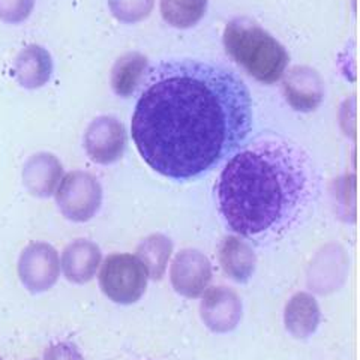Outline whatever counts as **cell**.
Segmentation results:
<instances>
[{
    "label": "cell",
    "mask_w": 360,
    "mask_h": 360,
    "mask_svg": "<svg viewBox=\"0 0 360 360\" xmlns=\"http://www.w3.org/2000/svg\"><path fill=\"white\" fill-rule=\"evenodd\" d=\"M201 296L200 315L209 330L229 333L238 328L243 314V305L238 292L229 287L218 285L207 288Z\"/></svg>",
    "instance_id": "cell-8"
},
{
    "label": "cell",
    "mask_w": 360,
    "mask_h": 360,
    "mask_svg": "<svg viewBox=\"0 0 360 360\" xmlns=\"http://www.w3.org/2000/svg\"><path fill=\"white\" fill-rule=\"evenodd\" d=\"M35 0H0V20L8 25H20L32 14Z\"/></svg>",
    "instance_id": "cell-21"
},
{
    "label": "cell",
    "mask_w": 360,
    "mask_h": 360,
    "mask_svg": "<svg viewBox=\"0 0 360 360\" xmlns=\"http://www.w3.org/2000/svg\"><path fill=\"white\" fill-rule=\"evenodd\" d=\"M14 75L20 86L38 89L47 84L53 74V59L41 45H29L17 56L14 62Z\"/></svg>",
    "instance_id": "cell-15"
},
{
    "label": "cell",
    "mask_w": 360,
    "mask_h": 360,
    "mask_svg": "<svg viewBox=\"0 0 360 360\" xmlns=\"http://www.w3.org/2000/svg\"><path fill=\"white\" fill-rule=\"evenodd\" d=\"M225 225L257 245L295 231L319 197L311 155L283 135L257 137L230 156L215 185Z\"/></svg>",
    "instance_id": "cell-2"
},
{
    "label": "cell",
    "mask_w": 360,
    "mask_h": 360,
    "mask_svg": "<svg viewBox=\"0 0 360 360\" xmlns=\"http://www.w3.org/2000/svg\"><path fill=\"white\" fill-rule=\"evenodd\" d=\"M62 164L50 153L32 156L25 167V184L33 195L50 197L62 179Z\"/></svg>",
    "instance_id": "cell-16"
},
{
    "label": "cell",
    "mask_w": 360,
    "mask_h": 360,
    "mask_svg": "<svg viewBox=\"0 0 360 360\" xmlns=\"http://www.w3.org/2000/svg\"><path fill=\"white\" fill-rule=\"evenodd\" d=\"M222 42L230 59L258 83L275 84L287 71L290 54L284 45L250 18L229 21Z\"/></svg>",
    "instance_id": "cell-3"
},
{
    "label": "cell",
    "mask_w": 360,
    "mask_h": 360,
    "mask_svg": "<svg viewBox=\"0 0 360 360\" xmlns=\"http://www.w3.org/2000/svg\"><path fill=\"white\" fill-rule=\"evenodd\" d=\"M45 360H84V357L74 344L60 342L47 348Z\"/></svg>",
    "instance_id": "cell-22"
},
{
    "label": "cell",
    "mask_w": 360,
    "mask_h": 360,
    "mask_svg": "<svg viewBox=\"0 0 360 360\" xmlns=\"http://www.w3.org/2000/svg\"><path fill=\"white\" fill-rule=\"evenodd\" d=\"M209 0H161V15L176 29H191L202 20Z\"/></svg>",
    "instance_id": "cell-19"
},
{
    "label": "cell",
    "mask_w": 360,
    "mask_h": 360,
    "mask_svg": "<svg viewBox=\"0 0 360 360\" xmlns=\"http://www.w3.org/2000/svg\"><path fill=\"white\" fill-rule=\"evenodd\" d=\"M20 276L30 291L51 288L59 278V257L54 248L47 243L27 246L20 260Z\"/></svg>",
    "instance_id": "cell-10"
},
{
    "label": "cell",
    "mask_w": 360,
    "mask_h": 360,
    "mask_svg": "<svg viewBox=\"0 0 360 360\" xmlns=\"http://www.w3.org/2000/svg\"><path fill=\"white\" fill-rule=\"evenodd\" d=\"M135 257L148 270V275L153 281H160L165 275V270L173 254V242L161 233H155L144 238L135 250Z\"/></svg>",
    "instance_id": "cell-18"
},
{
    "label": "cell",
    "mask_w": 360,
    "mask_h": 360,
    "mask_svg": "<svg viewBox=\"0 0 360 360\" xmlns=\"http://www.w3.org/2000/svg\"><path fill=\"white\" fill-rule=\"evenodd\" d=\"M84 149L90 160L101 165L117 162L127 149V131L115 116H99L84 134Z\"/></svg>",
    "instance_id": "cell-6"
},
{
    "label": "cell",
    "mask_w": 360,
    "mask_h": 360,
    "mask_svg": "<svg viewBox=\"0 0 360 360\" xmlns=\"http://www.w3.org/2000/svg\"><path fill=\"white\" fill-rule=\"evenodd\" d=\"M148 71V58L144 54L131 51L120 56L111 70V87L120 98H129L139 89Z\"/></svg>",
    "instance_id": "cell-17"
},
{
    "label": "cell",
    "mask_w": 360,
    "mask_h": 360,
    "mask_svg": "<svg viewBox=\"0 0 360 360\" xmlns=\"http://www.w3.org/2000/svg\"><path fill=\"white\" fill-rule=\"evenodd\" d=\"M212 276L210 260L198 250L177 252L170 267V281L174 291L188 299L200 297L209 288Z\"/></svg>",
    "instance_id": "cell-7"
},
{
    "label": "cell",
    "mask_w": 360,
    "mask_h": 360,
    "mask_svg": "<svg viewBox=\"0 0 360 360\" xmlns=\"http://www.w3.org/2000/svg\"><path fill=\"white\" fill-rule=\"evenodd\" d=\"M347 270V257L341 246L329 245L321 252L315 255L309 266L308 284L311 290L328 295L338 290L344 279Z\"/></svg>",
    "instance_id": "cell-11"
},
{
    "label": "cell",
    "mask_w": 360,
    "mask_h": 360,
    "mask_svg": "<svg viewBox=\"0 0 360 360\" xmlns=\"http://www.w3.org/2000/svg\"><path fill=\"white\" fill-rule=\"evenodd\" d=\"M56 201L65 218L86 222L96 215L103 205V186L87 172H71L63 177Z\"/></svg>",
    "instance_id": "cell-5"
},
{
    "label": "cell",
    "mask_w": 360,
    "mask_h": 360,
    "mask_svg": "<svg viewBox=\"0 0 360 360\" xmlns=\"http://www.w3.org/2000/svg\"><path fill=\"white\" fill-rule=\"evenodd\" d=\"M321 321L319 302L307 291L292 295L284 309V324L287 332L296 340H307L317 332Z\"/></svg>",
    "instance_id": "cell-12"
},
{
    "label": "cell",
    "mask_w": 360,
    "mask_h": 360,
    "mask_svg": "<svg viewBox=\"0 0 360 360\" xmlns=\"http://www.w3.org/2000/svg\"><path fill=\"white\" fill-rule=\"evenodd\" d=\"M103 262L101 248L87 239H78L63 251L62 266L65 276L75 284H84L94 279Z\"/></svg>",
    "instance_id": "cell-14"
},
{
    "label": "cell",
    "mask_w": 360,
    "mask_h": 360,
    "mask_svg": "<svg viewBox=\"0 0 360 360\" xmlns=\"http://www.w3.org/2000/svg\"><path fill=\"white\" fill-rule=\"evenodd\" d=\"M250 89L227 66L173 59L148 68L131 120L135 148L156 173L176 182L207 174L252 131Z\"/></svg>",
    "instance_id": "cell-1"
},
{
    "label": "cell",
    "mask_w": 360,
    "mask_h": 360,
    "mask_svg": "<svg viewBox=\"0 0 360 360\" xmlns=\"http://www.w3.org/2000/svg\"><path fill=\"white\" fill-rule=\"evenodd\" d=\"M148 270L135 255L111 254L103 263L99 287L104 295L119 305L139 302L148 288Z\"/></svg>",
    "instance_id": "cell-4"
},
{
    "label": "cell",
    "mask_w": 360,
    "mask_h": 360,
    "mask_svg": "<svg viewBox=\"0 0 360 360\" xmlns=\"http://www.w3.org/2000/svg\"><path fill=\"white\" fill-rule=\"evenodd\" d=\"M283 94L287 104L300 112L317 110L324 101V82L309 66H295L283 75Z\"/></svg>",
    "instance_id": "cell-9"
},
{
    "label": "cell",
    "mask_w": 360,
    "mask_h": 360,
    "mask_svg": "<svg viewBox=\"0 0 360 360\" xmlns=\"http://www.w3.org/2000/svg\"><path fill=\"white\" fill-rule=\"evenodd\" d=\"M218 258L224 274L234 283H248L255 272L257 255L252 246L240 236L224 238L219 245Z\"/></svg>",
    "instance_id": "cell-13"
},
{
    "label": "cell",
    "mask_w": 360,
    "mask_h": 360,
    "mask_svg": "<svg viewBox=\"0 0 360 360\" xmlns=\"http://www.w3.org/2000/svg\"><path fill=\"white\" fill-rule=\"evenodd\" d=\"M155 6V0H108L112 17L125 25H135L148 18Z\"/></svg>",
    "instance_id": "cell-20"
}]
</instances>
